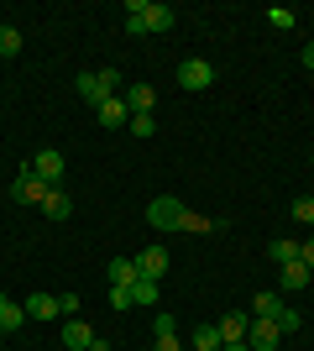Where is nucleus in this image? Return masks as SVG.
Segmentation results:
<instances>
[{
	"label": "nucleus",
	"instance_id": "nucleus-8",
	"mask_svg": "<svg viewBox=\"0 0 314 351\" xmlns=\"http://www.w3.org/2000/svg\"><path fill=\"white\" fill-rule=\"evenodd\" d=\"M136 273H142V278H152V283H163V273H168V252H163V247H147L142 257H136Z\"/></svg>",
	"mask_w": 314,
	"mask_h": 351
},
{
	"label": "nucleus",
	"instance_id": "nucleus-30",
	"mask_svg": "<svg viewBox=\"0 0 314 351\" xmlns=\"http://www.w3.org/2000/svg\"><path fill=\"white\" fill-rule=\"evenodd\" d=\"M299 263L314 273V236H309V241H299Z\"/></svg>",
	"mask_w": 314,
	"mask_h": 351
},
{
	"label": "nucleus",
	"instance_id": "nucleus-3",
	"mask_svg": "<svg viewBox=\"0 0 314 351\" xmlns=\"http://www.w3.org/2000/svg\"><path fill=\"white\" fill-rule=\"evenodd\" d=\"M179 84L189 89V95L209 89V84H215V63H205V58H183V63H179Z\"/></svg>",
	"mask_w": 314,
	"mask_h": 351
},
{
	"label": "nucleus",
	"instance_id": "nucleus-29",
	"mask_svg": "<svg viewBox=\"0 0 314 351\" xmlns=\"http://www.w3.org/2000/svg\"><path fill=\"white\" fill-rule=\"evenodd\" d=\"M157 336H179V320H173L168 309H163V315H157Z\"/></svg>",
	"mask_w": 314,
	"mask_h": 351
},
{
	"label": "nucleus",
	"instance_id": "nucleus-1",
	"mask_svg": "<svg viewBox=\"0 0 314 351\" xmlns=\"http://www.w3.org/2000/svg\"><path fill=\"white\" fill-rule=\"evenodd\" d=\"M183 215H189V205L173 199V194H157V199L147 205V226H157V231H179Z\"/></svg>",
	"mask_w": 314,
	"mask_h": 351
},
{
	"label": "nucleus",
	"instance_id": "nucleus-7",
	"mask_svg": "<svg viewBox=\"0 0 314 351\" xmlns=\"http://www.w3.org/2000/svg\"><path fill=\"white\" fill-rule=\"evenodd\" d=\"M283 309H288L283 293L267 289V293H257V299H252V320H272V325H278V320H283Z\"/></svg>",
	"mask_w": 314,
	"mask_h": 351
},
{
	"label": "nucleus",
	"instance_id": "nucleus-4",
	"mask_svg": "<svg viewBox=\"0 0 314 351\" xmlns=\"http://www.w3.org/2000/svg\"><path fill=\"white\" fill-rule=\"evenodd\" d=\"M47 189H53V184H42L31 168H21V173H16V184H11V199H16V205H42Z\"/></svg>",
	"mask_w": 314,
	"mask_h": 351
},
{
	"label": "nucleus",
	"instance_id": "nucleus-32",
	"mask_svg": "<svg viewBox=\"0 0 314 351\" xmlns=\"http://www.w3.org/2000/svg\"><path fill=\"white\" fill-rule=\"evenodd\" d=\"M299 58H304V69H314V43H309V47H304Z\"/></svg>",
	"mask_w": 314,
	"mask_h": 351
},
{
	"label": "nucleus",
	"instance_id": "nucleus-14",
	"mask_svg": "<svg viewBox=\"0 0 314 351\" xmlns=\"http://www.w3.org/2000/svg\"><path fill=\"white\" fill-rule=\"evenodd\" d=\"M42 215H47V220H68V215H74V199H68L63 189H47V199H42Z\"/></svg>",
	"mask_w": 314,
	"mask_h": 351
},
{
	"label": "nucleus",
	"instance_id": "nucleus-9",
	"mask_svg": "<svg viewBox=\"0 0 314 351\" xmlns=\"http://www.w3.org/2000/svg\"><path fill=\"white\" fill-rule=\"evenodd\" d=\"M120 100H126V110H131V116H152V105H157V89H152V84H131L126 95H120Z\"/></svg>",
	"mask_w": 314,
	"mask_h": 351
},
{
	"label": "nucleus",
	"instance_id": "nucleus-20",
	"mask_svg": "<svg viewBox=\"0 0 314 351\" xmlns=\"http://www.w3.org/2000/svg\"><path fill=\"white\" fill-rule=\"evenodd\" d=\"M267 27L272 32H293V27H299V16L288 11V5H272V11H267Z\"/></svg>",
	"mask_w": 314,
	"mask_h": 351
},
{
	"label": "nucleus",
	"instance_id": "nucleus-25",
	"mask_svg": "<svg viewBox=\"0 0 314 351\" xmlns=\"http://www.w3.org/2000/svg\"><path fill=\"white\" fill-rule=\"evenodd\" d=\"M293 220H299V226H314V199H309V194L293 199Z\"/></svg>",
	"mask_w": 314,
	"mask_h": 351
},
{
	"label": "nucleus",
	"instance_id": "nucleus-18",
	"mask_svg": "<svg viewBox=\"0 0 314 351\" xmlns=\"http://www.w3.org/2000/svg\"><path fill=\"white\" fill-rule=\"evenodd\" d=\"M267 257H272L278 267H283V263H299V241H293V236H278V241L267 247Z\"/></svg>",
	"mask_w": 314,
	"mask_h": 351
},
{
	"label": "nucleus",
	"instance_id": "nucleus-26",
	"mask_svg": "<svg viewBox=\"0 0 314 351\" xmlns=\"http://www.w3.org/2000/svg\"><path fill=\"white\" fill-rule=\"evenodd\" d=\"M100 89L116 100V95H120V73H116V69H100Z\"/></svg>",
	"mask_w": 314,
	"mask_h": 351
},
{
	"label": "nucleus",
	"instance_id": "nucleus-19",
	"mask_svg": "<svg viewBox=\"0 0 314 351\" xmlns=\"http://www.w3.org/2000/svg\"><path fill=\"white\" fill-rule=\"evenodd\" d=\"M21 320H27V309L11 304V299L0 293V330H21Z\"/></svg>",
	"mask_w": 314,
	"mask_h": 351
},
{
	"label": "nucleus",
	"instance_id": "nucleus-16",
	"mask_svg": "<svg viewBox=\"0 0 314 351\" xmlns=\"http://www.w3.org/2000/svg\"><path fill=\"white\" fill-rule=\"evenodd\" d=\"M136 278H142V273H136V257H116V263H110V283H116V289H131Z\"/></svg>",
	"mask_w": 314,
	"mask_h": 351
},
{
	"label": "nucleus",
	"instance_id": "nucleus-28",
	"mask_svg": "<svg viewBox=\"0 0 314 351\" xmlns=\"http://www.w3.org/2000/svg\"><path fill=\"white\" fill-rule=\"evenodd\" d=\"M131 132L136 136H152V132H157V121H152V116H131Z\"/></svg>",
	"mask_w": 314,
	"mask_h": 351
},
{
	"label": "nucleus",
	"instance_id": "nucleus-2",
	"mask_svg": "<svg viewBox=\"0 0 314 351\" xmlns=\"http://www.w3.org/2000/svg\"><path fill=\"white\" fill-rule=\"evenodd\" d=\"M173 27V11H168V5H142V11H131L126 16V32H131V37H147V32H168Z\"/></svg>",
	"mask_w": 314,
	"mask_h": 351
},
{
	"label": "nucleus",
	"instance_id": "nucleus-13",
	"mask_svg": "<svg viewBox=\"0 0 314 351\" xmlns=\"http://www.w3.org/2000/svg\"><path fill=\"white\" fill-rule=\"evenodd\" d=\"M90 341H94V330H90L84 320H79V315H74L68 325H63V346H68V351H90Z\"/></svg>",
	"mask_w": 314,
	"mask_h": 351
},
{
	"label": "nucleus",
	"instance_id": "nucleus-15",
	"mask_svg": "<svg viewBox=\"0 0 314 351\" xmlns=\"http://www.w3.org/2000/svg\"><path fill=\"white\" fill-rule=\"evenodd\" d=\"M246 325H252V315H225L215 330H220V341L231 346V341H246Z\"/></svg>",
	"mask_w": 314,
	"mask_h": 351
},
{
	"label": "nucleus",
	"instance_id": "nucleus-27",
	"mask_svg": "<svg viewBox=\"0 0 314 351\" xmlns=\"http://www.w3.org/2000/svg\"><path fill=\"white\" fill-rule=\"evenodd\" d=\"M110 309H131V289H116V283H110Z\"/></svg>",
	"mask_w": 314,
	"mask_h": 351
},
{
	"label": "nucleus",
	"instance_id": "nucleus-22",
	"mask_svg": "<svg viewBox=\"0 0 314 351\" xmlns=\"http://www.w3.org/2000/svg\"><path fill=\"white\" fill-rule=\"evenodd\" d=\"M131 304H157V283H152V278H136L131 283Z\"/></svg>",
	"mask_w": 314,
	"mask_h": 351
},
{
	"label": "nucleus",
	"instance_id": "nucleus-17",
	"mask_svg": "<svg viewBox=\"0 0 314 351\" xmlns=\"http://www.w3.org/2000/svg\"><path fill=\"white\" fill-rule=\"evenodd\" d=\"M309 278H314V273H309V267H304V263H283V289H288V293L309 289Z\"/></svg>",
	"mask_w": 314,
	"mask_h": 351
},
{
	"label": "nucleus",
	"instance_id": "nucleus-31",
	"mask_svg": "<svg viewBox=\"0 0 314 351\" xmlns=\"http://www.w3.org/2000/svg\"><path fill=\"white\" fill-rule=\"evenodd\" d=\"M152 351H183V346H179V336H157V341H152Z\"/></svg>",
	"mask_w": 314,
	"mask_h": 351
},
{
	"label": "nucleus",
	"instance_id": "nucleus-11",
	"mask_svg": "<svg viewBox=\"0 0 314 351\" xmlns=\"http://www.w3.org/2000/svg\"><path fill=\"white\" fill-rule=\"evenodd\" d=\"M74 95H79V100H90L94 110H100V105L110 100V95L100 89V73H79V79H74Z\"/></svg>",
	"mask_w": 314,
	"mask_h": 351
},
{
	"label": "nucleus",
	"instance_id": "nucleus-21",
	"mask_svg": "<svg viewBox=\"0 0 314 351\" xmlns=\"http://www.w3.org/2000/svg\"><path fill=\"white\" fill-rule=\"evenodd\" d=\"M225 341H220V330H215V325H199L194 330V351H220Z\"/></svg>",
	"mask_w": 314,
	"mask_h": 351
},
{
	"label": "nucleus",
	"instance_id": "nucleus-24",
	"mask_svg": "<svg viewBox=\"0 0 314 351\" xmlns=\"http://www.w3.org/2000/svg\"><path fill=\"white\" fill-rule=\"evenodd\" d=\"M179 231H220V220H205V215H194V210H189Z\"/></svg>",
	"mask_w": 314,
	"mask_h": 351
},
{
	"label": "nucleus",
	"instance_id": "nucleus-34",
	"mask_svg": "<svg viewBox=\"0 0 314 351\" xmlns=\"http://www.w3.org/2000/svg\"><path fill=\"white\" fill-rule=\"evenodd\" d=\"M220 351H252V346H246V341H231V346H220Z\"/></svg>",
	"mask_w": 314,
	"mask_h": 351
},
{
	"label": "nucleus",
	"instance_id": "nucleus-5",
	"mask_svg": "<svg viewBox=\"0 0 314 351\" xmlns=\"http://www.w3.org/2000/svg\"><path fill=\"white\" fill-rule=\"evenodd\" d=\"M27 168L42 178V184H63V152H58V147H42V152H37Z\"/></svg>",
	"mask_w": 314,
	"mask_h": 351
},
{
	"label": "nucleus",
	"instance_id": "nucleus-10",
	"mask_svg": "<svg viewBox=\"0 0 314 351\" xmlns=\"http://www.w3.org/2000/svg\"><path fill=\"white\" fill-rule=\"evenodd\" d=\"M31 315V320H53V315H63V304H58V293H31L27 304H21Z\"/></svg>",
	"mask_w": 314,
	"mask_h": 351
},
{
	"label": "nucleus",
	"instance_id": "nucleus-6",
	"mask_svg": "<svg viewBox=\"0 0 314 351\" xmlns=\"http://www.w3.org/2000/svg\"><path fill=\"white\" fill-rule=\"evenodd\" d=\"M278 341H283V330H278L272 320H252L246 325V346L252 351H278Z\"/></svg>",
	"mask_w": 314,
	"mask_h": 351
},
{
	"label": "nucleus",
	"instance_id": "nucleus-35",
	"mask_svg": "<svg viewBox=\"0 0 314 351\" xmlns=\"http://www.w3.org/2000/svg\"><path fill=\"white\" fill-rule=\"evenodd\" d=\"M0 336H5V330H0Z\"/></svg>",
	"mask_w": 314,
	"mask_h": 351
},
{
	"label": "nucleus",
	"instance_id": "nucleus-23",
	"mask_svg": "<svg viewBox=\"0 0 314 351\" xmlns=\"http://www.w3.org/2000/svg\"><path fill=\"white\" fill-rule=\"evenodd\" d=\"M21 53V32L16 27H0V58H16Z\"/></svg>",
	"mask_w": 314,
	"mask_h": 351
},
{
	"label": "nucleus",
	"instance_id": "nucleus-33",
	"mask_svg": "<svg viewBox=\"0 0 314 351\" xmlns=\"http://www.w3.org/2000/svg\"><path fill=\"white\" fill-rule=\"evenodd\" d=\"M90 351H110V341H100V336H94V341H90Z\"/></svg>",
	"mask_w": 314,
	"mask_h": 351
},
{
	"label": "nucleus",
	"instance_id": "nucleus-12",
	"mask_svg": "<svg viewBox=\"0 0 314 351\" xmlns=\"http://www.w3.org/2000/svg\"><path fill=\"white\" fill-rule=\"evenodd\" d=\"M100 126H110V132H120V126H131V110H126V100H105L100 105Z\"/></svg>",
	"mask_w": 314,
	"mask_h": 351
}]
</instances>
